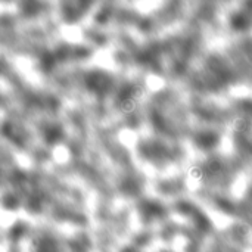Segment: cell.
<instances>
[{
  "label": "cell",
  "mask_w": 252,
  "mask_h": 252,
  "mask_svg": "<svg viewBox=\"0 0 252 252\" xmlns=\"http://www.w3.org/2000/svg\"><path fill=\"white\" fill-rule=\"evenodd\" d=\"M62 136H63V131L59 126H49L44 130V139L49 145L58 143L62 139Z\"/></svg>",
  "instance_id": "2"
},
{
  "label": "cell",
  "mask_w": 252,
  "mask_h": 252,
  "mask_svg": "<svg viewBox=\"0 0 252 252\" xmlns=\"http://www.w3.org/2000/svg\"><path fill=\"white\" fill-rule=\"evenodd\" d=\"M219 140L220 139H219V136L216 133H213V131H204V133H201L198 136L196 145H198V148H201L204 151H208V149L216 148L217 143H219Z\"/></svg>",
  "instance_id": "1"
}]
</instances>
